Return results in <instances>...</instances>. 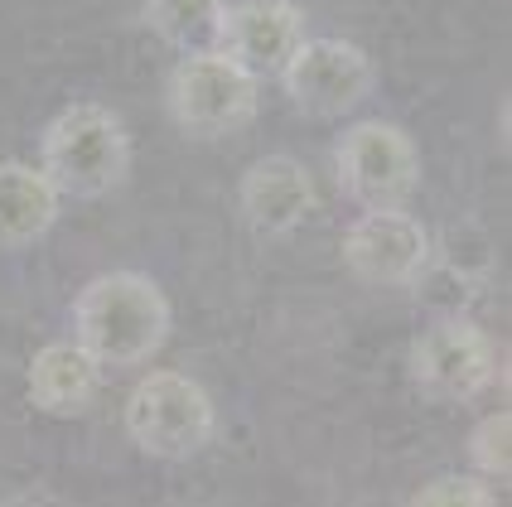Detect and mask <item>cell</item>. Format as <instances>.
I'll list each match as a JSON object with an SVG mask.
<instances>
[{"label":"cell","mask_w":512,"mask_h":507,"mask_svg":"<svg viewBox=\"0 0 512 507\" xmlns=\"http://www.w3.org/2000/svg\"><path fill=\"white\" fill-rule=\"evenodd\" d=\"M73 329L97 367H141L170 338V300L145 271H102L73 300Z\"/></svg>","instance_id":"obj_1"},{"label":"cell","mask_w":512,"mask_h":507,"mask_svg":"<svg viewBox=\"0 0 512 507\" xmlns=\"http://www.w3.org/2000/svg\"><path fill=\"white\" fill-rule=\"evenodd\" d=\"M44 179L58 189V198H102L131 169V136L116 121V112L97 102H73L44 126Z\"/></svg>","instance_id":"obj_2"},{"label":"cell","mask_w":512,"mask_h":507,"mask_svg":"<svg viewBox=\"0 0 512 507\" xmlns=\"http://www.w3.org/2000/svg\"><path fill=\"white\" fill-rule=\"evenodd\" d=\"M339 194L368 208H406L421 184V150L392 121H353L334 145Z\"/></svg>","instance_id":"obj_3"},{"label":"cell","mask_w":512,"mask_h":507,"mask_svg":"<svg viewBox=\"0 0 512 507\" xmlns=\"http://www.w3.org/2000/svg\"><path fill=\"white\" fill-rule=\"evenodd\" d=\"M256 73H247L237 58L223 49H203V54H184L170 73V112L179 131L189 136H232L256 116Z\"/></svg>","instance_id":"obj_4"},{"label":"cell","mask_w":512,"mask_h":507,"mask_svg":"<svg viewBox=\"0 0 512 507\" xmlns=\"http://www.w3.org/2000/svg\"><path fill=\"white\" fill-rule=\"evenodd\" d=\"M126 435L155 459H194L213 440V401L184 372H145L126 396Z\"/></svg>","instance_id":"obj_5"},{"label":"cell","mask_w":512,"mask_h":507,"mask_svg":"<svg viewBox=\"0 0 512 507\" xmlns=\"http://www.w3.org/2000/svg\"><path fill=\"white\" fill-rule=\"evenodd\" d=\"M372 83H377L372 58L348 39H300V49L281 68V87L295 102V112L319 116V121L363 107Z\"/></svg>","instance_id":"obj_6"},{"label":"cell","mask_w":512,"mask_h":507,"mask_svg":"<svg viewBox=\"0 0 512 507\" xmlns=\"http://www.w3.org/2000/svg\"><path fill=\"white\" fill-rule=\"evenodd\" d=\"M406 367L411 382L435 401H474L498 377V348L474 319L450 314L435 319L426 334H416Z\"/></svg>","instance_id":"obj_7"},{"label":"cell","mask_w":512,"mask_h":507,"mask_svg":"<svg viewBox=\"0 0 512 507\" xmlns=\"http://www.w3.org/2000/svg\"><path fill=\"white\" fill-rule=\"evenodd\" d=\"M343 266L368 285H416L435 266V242L406 208H368L343 232Z\"/></svg>","instance_id":"obj_8"},{"label":"cell","mask_w":512,"mask_h":507,"mask_svg":"<svg viewBox=\"0 0 512 507\" xmlns=\"http://www.w3.org/2000/svg\"><path fill=\"white\" fill-rule=\"evenodd\" d=\"M305 39V15L295 0H237L223 15L218 49L237 58L247 73H281L285 58Z\"/></svg>","instance_id":"obj_9"},{"label":"cell","mask_w":512,"mask_h":507,"mask_svg":"<svg viewBox=\"0 0 512 507\" xmlns=\"http://www.w3.org/2000/svg\"><path fill=\"white\" fill-rule=\"evenodd\" d=\"M242 218L261 237H285L314 213V179L295 155H261L242 174Z\"/></svg>","instance_id":"obj_10"},{"label":"cell","mask_w":512,"mask_h":507,"mask_svg":"<svg viewBox=\"0 0 512 507\" xmlns=\"http://www.w3.org/2000/svg\"><path fill=\"white\" fill-rule=\"evenodd\" d=\"M102 382V367L87 353L78 338H58L44 343L34 358H29V401L49 416H78L87 411V401L97 396Z\"/></svg>","instance_id":"obj_11"},{"label":"cell","mask_w":512,"mask_h":507,"mask_svg":"<svg viewBox=\"0 0 512 507\" xmlns=\"http://www.w3.org/2000/svg\"><path fill=\"white\" fill-rule=\"evenodd\" d=\"M58 218V189L44 169L5 160L0 165V247H29L39 242Z\"/></svg>","instance_id":"obj_12"},{"label":"cell","mask_w":512,"mask_h":507,"mask_svg":"<svg viewBox=\"0 0 512 507\" xmlns=\"http://www.w3.org/2000/svg\"><path fill=\"white\" fill-rule=\"evenodd\" d=\"M223 15L228 0H145L141 20L155 39H165L179 54H203L218 49L223 39Z\"/></svg>","instance_id":"obj_13"},{"label":"cell","mask_w":512,"mask_h":507,"mask_svg":"<svg viewBox=\"0 0 512 507\" xmlns=\"http://www.w3.org/2000/svg\"><path fill=\"white\" fill-rule=\"evenodd\" d=\"M512 421L508 411H488L484 421L469 430V459H474V469L484 474V479H503L508 483L512 474Z\"/></svg>","instance_id":"obj_14"},{"label":"cell","mask_w":512,"mask_h":507,"mask_svg":"<svg viewBox=\"0 0 512 507\" xmlns=\"http://www.w3.org/2000/svg\"><path fill=\"white\" fill-rule=\"evenodd\" d=\"M411 507H498L493 488L484 479H464V474H445V479H430Z\"/></svg>","instance_id":"obj_15"}]
</instances>
